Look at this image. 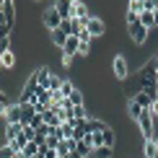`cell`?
<instances>
[{
  "label": "cell",
  "mask_w": 158,
  "mask_h": 158,
  "mask_svg": "<svg viewBox=\"0 0 158 158\" xmlns=\"http://www.w3.org/2000/svg\"><path fill=\"white\" fill-rule=\"evenodd\" d=\"M73 88H75V85H73V81H62V85H60V94H62L65 98H68L70 94H73Z\"/></svg>",
  "instance_id": "cell-28"
},
{
  "label": "cell",
  "mask_w": 158,
  "mask_h": 158,
  "mask_svg": "<svg viewBox=\"0 0 158 158\" xmlns=\"http://www.w3.org/2000/svg\"><path fill=\"white\" fill-rule=\"evenodd\" d=\"M0 117H5V106H3V104H0Z\"/></svg>",
  "instance_id": "cell-36"
},
{
  "label": "cell",
  "mask_w": 158,
  "mask_h": 158,
  "mask_svg": "<svg viewBox=\"0 0 158 158\" xmlns=\"http://www.w3.org/2000/svg\"><path fill=\"white\" fill-rule=\"evenodd\" d=\"M156 85H158V75H156Z\"/></svg>",
  "instance_id": "cell-39"
},
{
  "label": "cell",
  "mask_w": 158,
  "mask_h": 158,
  "mask_svg": "<svg viewBox=\"0 0 158 158\" xmlns=\"http://www.w3.org/2000/svg\"><path fill=\"white\" fill-rule=\"evenodd\" d=\"M39 153H42V145H39V143H34V140L23 148V156H29V158H31V156H39Z\"/></svg>",
  "instance_id": "cell-25"
},
{
  "label": "cell",
  "mask_w": 158,
  "mask_h": 158,
  "mask_svg": "<svg viewBox=\"0 0 158 158\" xmlns=\"http://www.w3.org/2000/svg\"><path fill=\"white\" fill-rule=\"evenodd\" d=\"M111 73H114L117 81H127L130 78V62L124 55H114L111 57Z\"/></svg>",
  "instance_id": "cell-1"
},
{
  "label": "cell",
  "mask_w": 158,
  "mask_h": 158,
  "mask_svg": "<svg viewBox=\"0 0 158 158\" xmlns=\"http://www.w3.org/2000/svg\"><path fill=\"white\" fill-rule=\"evenodd\" d=\"M23 127H26V124H21V122L5 124V140H8V143H13V140H16V137H18V135L23 132Z\"/></svg>",
  "instance_id": "cell-10"
},
{
  "label": "cell",
  "mask_w": 158,
  "mask_h": 158,
  "mask_svg": "<svg viewBox=\"0 0 158 158\" xmlns=\"http://www.w3.org/2000/svg\"><path fill=\"white\" fill-rule=\"evenodd\" d=\"M42 124H44V119H42V114H36L34 119H31V124H29V127H34V130H39V127H42Z\"/></svg>",
  "instance_id": "cell-31"
},
{
  "label": "cell",
  "mask_w": 158,
  "mask_h": 158,
  "mask_svg": "<svg viewBox=\"0 0 158 158\" xmlns=\"http://www.w3.org/2000/svg\"><path fill=\"white\" fill-rule=\"evenodd\" d=\"M73 119H78V122H85V119H88L85 106H73Z\"/></svg>",
  "instance_id": "cell-26"
},
{
  "label": "cell",
  "mask_w": 158,
  "mask_h": 158,
  "mask_svg": "<svg viewBox=\"0 0 158 158\" xmlns=\"http://www.w3.org/2000/svg\"><path fill=\"white\" fill-rule=\"evenodd\" d=\"M78 49H81V39H78V36H68V42H65V47H62V55L75 57Z\"/></svg>",
  "instance_id": "cell-11"
},
{
  "label": "cell",
  "mask_w": 158,
  "mask_h": 158,
  "mask_svg": "<svg viewBox=\"0 0 158 158\" xmlns=\"http://www.w3.org/2000/svg\"><path fill=\"white\" fill-rule=\"evenodd\" d=\"M68 98H70V104H73V106H83V94H81L78 88H73V94H70Z\"/></svg>",
  "instance_id": "cell-27"
},
{
  "label": "cell",
  "mask_w": 158,
  "mask_h": 158,
  "mask_svg": "<svg viewBox=\"0 0 158 158\" xmlns=\"http://www.w3.org/2000/svg\"><path fill=\"white\" fill-rule=\"evenodd\" d=\"M143 156H145V158H158L156 140H145V143H143Z\"/></svg>",
  "instance_id": "cell-19"
},
{
  "label": "cell",
  "mask_w": 158,
  "mask_h": 158,
  "mask_svg": "<svg viewBox=\"0 0 158 158\" xmlns=\"http://www.w3.org/2000/svg\"><path fill=\"white\" fill-rule=\"evenodd\" d=\"M57 130H60V137H62V140H70V137H73V132H75V119H70V122H62Z\"/></svg>",
  "instance_id": "cell-14"
},
{
  "label": "cell",
  "mask_w": 158,
  "mask_h": 158,
  "mask_svg": "<svg viewBox=\"0 0 158 158\" xmlns=\"http://www.w3.org/2000/svg\"><path fill=\"white\" fill-rule=\"evenodd\" d=\"M143 111H145V109H143L140 104L135 101V98H127V117H130L132 122H137V119H140V114H143Z\"/></svg>",
  "instance_id": "cell-12"
},
{
  "label": "cell",
  "mask_w": 158,
  "mask_h": 158,
  "mask_svg": "<svg viewBox=\"0 0 158 158\" xmlns=\"http://www.w3.org/2000/svg\"><path fill=\"white\" fill-rule=\"evenodd\" d=\"M127 34H130V39H132L135 44H145V42H148V29H145L140 21H137V23H130V26H127Z\"/></svg>",
  "instance_id": "cell-5"
},
{
  "label": "cell",
  "mask_w": 158,
  "mask_h": 158,
  "mask_svg": "<svg viewBox=\"0 0 158 158\" xmlns=\"http://www.w3.org/2000/svg\"><path fill=\"white\" fill-rule=\"evenodd\" d=\"M49 39H52V47H60V49H62L65 42H68V34L57 29V31H49Z\"/></svg>",
  "instance_id": "cell-16"
},
{
  "label": "cell",
  "mask_w": 158,
  "mask_h": 158,
  "mask_svg": "<svg viewBox=\"0 0 158 158\" xmlns=\"http://www.w3.org/2000/svg\"><path fill=\"white\" fill-rule=\"evenodd\" d=\"M3 3H5V0H0V8H3Z\"/></svg>",
  "instance_id": "cell-38"
},
{
  "label": "cell",
  "mask_w": 158,
  "mask_h": 158,
  "mask_svg": "<svg viewBox=\"0 0 158 158\" xmlns=\"http://www.w3.org/2000/svg\"><path fill=\"white\" fill-rule=\"evenodd\" d=\"M85 31H88L94 39H101L104 34H106V23H104L98 16H91V18H88V23H85Z\"/></svg>",
  "instance_id": "cell-4"
},
{
  "label": "cell",
  "mask_w": 158,
  "mask_h": 158,
  "mask_svg": "<svg viewBox=\"0 0 158 158\" xmlns=\"http://www.w3.org/2000/svg\"><path fill=\"white\" fill-rule=\"evenodd\" d=\"M34 75H36V81L42 88H49V81H52V70L47 68V65H42V68H36L34 70Z\"/></svg>",
  "instance_id": "cell-9"
},
{
  "label": "cell",
  "mask_w": 158,
  "mask_h": 158,
  "mask_svg": "<svg viewBox=\"0 0 158 158\" xmlns=\"http://www.w3.org/2000/svg\"><path fill=\"white\" fill-rule=\"evenodd\" d=\"M91 16H94V10H91L83 0H81V3H73V18H75V21H88Z\"/></svg>",
  "instance_id": "cell-7"
},
{
  "label": "cell",
  "mask_w": 158,
  "mask_h": 158,
  "mask_svg": "<svg viewBox=\"0 0 158 158\" xmlns=\"http://www.w3.org/2000/svg\"><path fill=\"white\" fill-rule=\"evenodd\" d=\"M127 13L143 16V13H145V8H143V3H140V0H130V3H127Z\"/></svg>",
  "instance_id": "cell-23"
},
{
  "label": "cell",
  "mask_w": 158,
  "mask_h": 158,
  "mask_svg": "<svg viewBox=\"0 0 158 158\" xmlns=\"http://www.w3.org/2000/svg\"><path fill=\"white\" fill-rule=\"evenodd\" d=\"M156 117H158V114H156Z\"/></svg>",
  "instance_id": "cell-41"
},
{
  "label": "cell",
  "mask_w": 158,
  "mask_h": 158,
  "mask_svg": "<svg viewBox=\"0 0 158 158\" xmlns=\"http://www.w3.org/2000/svg\"><path fill=\"white\" fill-rule=\"evenodd\" d=\"M23 119V106L21 104H8V106H5V122L8 124H13V122H21Z\"/></svg>",
  "instance_id": "cell-6"
},
{
  "label": "cell",
  "mask_w": 158,
  "mask_h": 158,
  "mask_svg": "<svg viewBox=\"0 0 158 158\" xmlns=\"http://www.w3.org/2000/svg\"><path fill=\"white\" fill-rule=\"evenodd\" d=\"M130 98H135V101L140 104L145 111H150V106H153V101H150V96L145 94V91H137V94H135V96H130Z\"/></svg>",
  "instance_id": "cell-17"
},
{
  "label": "cell",
  "mask_w": 158,
  "mask_h": 158,
  "mask_svg": "<svg viewBox=\"0 0 158 158\" xmlns=\"http://www.w3.org/2000/svg\"><path fill=\"white\" fill-rule=\"evenodd\" d=\"M3 52H10V36L8 39H0V55Z\"/></svg>",
  "instance_id": "cell-30"
},
{
  "label": "cell",
  "mask_w": 158,
  "mask_h": 158,
  "mask_svg": "<svg viewBox=\"0 0 158 158\" xmlns=\"http://www.w3.org/2000/svg\"><path fill=\"white\" fill-rule=\"evenodd\" d=\"M0 104H3V106H8V104H10V101H8V94H5L3 88H0Z\"/></svg>",
  "instance_id": "cell-34"
},
{
  "label": "cell",
  "mask_w": 158,
  "mask_h": 158,
  "mask_svg": "<svg viewBox=\"0 0 158 158\" xmlns=\"http://www.w3.org/2000/svg\"><path fill=\"white\" fill-rule=\"evenodd\" d=\"M62 68H73V57L70 55H62Z\"/></svg>",
  "instance_id": "cell-33"
},
{
  "label": "cell",
  "mask_w": 158,
  "mask_h": 158,
  "mask_svg": "<svg viewBox=\"0 0 158 158\" xmlns=\"http://www.w3.org/2000/svg\"><path fill=\"white\" fill-rule=\"evenodd\" d=\"M135 124H137V130H140V135L145 140H153V111H143Z\"/></svg>",
  "instance_id": "cell-3"
},
{
  "label": "cell",
  "mask_w": 158,
  "mask_h": 158,
  "mask_svg": "<svg viewBox=\"0 0 158 158\" xmlns=\"http://www.w3.org/2000/svg\"><path fill=\"white\" fill-rule=\"evenodd\" d=\"M34 3H39V0H34Z\"/></svg>",
  "instance_id": "cell-40"
},
{
  "label": "cell",
  "mask_w": 158,
  "mask_h": 158,
  "mask_svg": "<svg viewBox=\"0 0 158 158\" xmlns=\"http://www.w3.org/2000/svg\"><path fill=\"white\" fill-rule=\"evenodd\" d=\"M111 153H114V148H94V153H91V158H111Z\"/></svg>",
  "instance_id": "cell-24"
},
{
  "label": "cell",
  "mask_w": 158,
  "mask_h": 158,
  "mask_svg": "<svg viewBox=\"0 0 158 158\" xmlns=\"http://www.w3.org/2000/svg\"><path fill=\"white\" fill-rule=\"evenodd\" d=\"M140 23L145 26L148 31H150V29H156L158 23H156V16H153V10H145V13H143V16H140Z\"/></svg>",
  "instance_id": "cell-20"
},
{
  "label": "cell",
  "mask_w": 158,
  "mask_h": 158,
  "mask_svg": "<svg viewBox=\"0 0 158 158\" xmlns=\"http://www.w3.org/2000/svg\"><path fill=\"white\" fill-rule=\"evenodd\" d=\"M0 65H3V70H13L16 68V52H3V55H0Z\"/></svg>",
  "instance_id": "cell-13"
},
{
  "label": "cell",
  "mask_w": 158,
  "mask_h": 158,
  "mask_svg": "<svg viewBox=\"0 0 158 158\" xmlns=\"http://www.w3.org/2000/svg\"><path fill=\"white\" fill-rule=\"evenodd\" d=\"M143 8H145V10H156L158 3H156V0H145V3H143Z\"/></svg>",
  "instance_id": "cell-32"
},
{
  "label": "cell",
  "mask_w": 158,
  "mask_h": 158,
  "mask_svg": "<svg viewBox=\"0 0 158 158\" xmlns=\"http://www.w3.org/2000/svg\"><path fill=\"white\" fill-rule=\"evenodd\" d=\"M18 156H21V153H18V150L13 148L10 143H5V145L0 148V158H18Z\"/></svg>",
  "instance_id": "cell-21"
},
{
  "label": "cell",
  "mask_w": 158,
  "mask_h": 158,
  "mask_svg": "<svg viewBox=\"0 0 158 158\" xmlns=\"http://www.w3.org/2000/svg\"><path fill=\"white\" fill-rule=\"evenodd\" d=\"M150 65H153V70H156V75H158V55H153V57H150V60H148Z\"/></svg>",
  "instance_id": "cell-35"
},
{
  "label": "cell",
  "mask_w": 158,
  "mask_h": 158,
  "mask_svg": "<svg viewBox=\"0 0 158 158\" xmlns=\"http://www.w3.org/2000/svg\"><path fill=\"white\" fill-rule=\"evenodd\" d=\"M42 23L47 26V31H57V29H60V23H62V16L57 13V8H55V5H49V8L42 13Z\"/></svg>",
  "instance_id": "cell-2"
},
{
  "label": "cell",
  "mask_w": 158,
  "mask_h": 158,
  "mask_svg": "<svg viewBox=\"0 0 158 158\" xmlns=\"http://www.w3.org/2000/svg\"><path fill=\"white\" fill-rule=\"evenodd\" d=\"M85 140L91 143V148H104V132H88V135H85Z\"/></svg>",
  "instance_id": "cell-18"
},
{
  "label": "cell",
  "mask_w": 158,
  "mask_h": 158,
  "mask_svg": "<svg viewBox=\"0 0 158 158\" xmlns=\"http://www.w3.org/2000/svg\"><path fill=\"white\" fill-rule=\"evenodd\" d=\"M3 16H5V23L16 29V3L13 0H5L3 3Z\"/></svg>",
  "instance_id": "cell-8"
},
{
  "label": "cell",
  "mask_w": 158,
  "mask_h": 158,
  "mask_svg": "<svg viewBox=\"0 0 158 158\" xmlns=\"http://www.w3.org/2000/svg\"><path fill=\"white\" fill-rule=\"evenodd\" d=\"M104 145H106V148H114V145H117V135H114V127L104 130Z\"/></svg>",
  "instance_id": "cell-22"
},
{
  "label": "cell",
  "mask_w": 158,
  "mask_h": 158,
  "mask_svg": "<svg viewBox=\"0 0 158 158\" xmlns=\"http://www.w3.org/2000/svg\"><path fill=\"white\" fill-rule=\"evenodd\" d=\"M85 127H88V132H104V130H106L109 124H106V122H101V119H96V117H88Z\"/></svg>",
  "instance_id": "cell-15"
},
{
  "label": "cell",
  "mask_w": 158,
  "mask_h": 158,
  "mask_svg": "<svg viewBox=\"0 0 158 158\" xmlns=\"http://www.w3.org/2000/svg\"><path fill=\"white\" fill-rule=\"evenodd\" d=\"M91 47H94V42H81V49H78V55H91Z\"/></svg>",
  "instance_id": "cell-29"
},
{
  "label": "cell",
  "mask_w": 158,
  "mask_h": 158,
  "mask_svg": "<svg viewBox=\"0 0 158 158\" xmlns=\"http://www.w3.org/2000/svg\"><path fill=\"white\" fill-rule=\"evenodd\" d=\"M18 158H29V156H23V153H21V156H18Z\"/></svg>",
  "instance_id": "cell-37"
}]
</instances>
